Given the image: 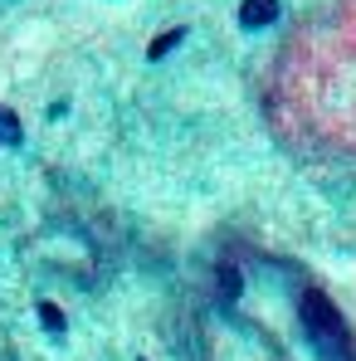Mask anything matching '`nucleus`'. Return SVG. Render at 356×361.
Instances as JSON below:
<instances>
[{
  "mask_svg": "<svg viewBox=\"0 0 356 361\" xmlns=\"http://www.w3.org/2000/svg\"><path fill=\"white\" fill-rule=\"evenodd\" d=\"M171 44H180V30H171V35H161V39L152 44V59H161V54H166Z\"/></svg>",
  "mask_w": 356,
  "mask_h": 361,
  "instance_id": "4",
  "label": "nucleus"
},
{
  "mask_svg": "<svg viewBox=\"0 0 356 361\" xmlns=\"http://www.w3.org/2000/svg\"><path fill=\"white\" fill-rule=\"evenodd\" d=\"M39 317H44V327H49V332H63V312L54 307V302H44V307H39Z\"/></svg>",
  "mask_w": 356,
  "mask_h": 361,
  "instance_id": "3",
  "label": "nucleus"
},
{
  "mask_svg": "<svg viewBox=\"0 0 356 361\" xmlns=\"http://www.w3.org/2000/svg\"><path fill=\"white\" fill-rule=\"evenodd\" d=\"M0 137H5V142H20V137H25V132H20V122L10 118L5 108H0Z\"/></svg>",
  "mask_w": 356,
  "mask_h": 361,
  "instance_id": "2",
  "label": "nucleus"
},
{
  "mask_svg": "<svg viewBox=\"0 0 356 361\" xmlns=\"http://www.w3.org/2000/svg\"><path fill=\"white\" fill-rule=\"evenodd\" d=\"M274 20H278V0H244L239 5V25L244 30H264Z\"/></svg>",
  "mask_w": 356,
  "mask_h": 361,
  "instance_id": "1",
  "label": "nucleus"
},
{
  "mask_svg": "<svg viewBox=\"0 0 356 361\" xmlns=\"http://www.w3.org/2000/svg\"><path fill=\"white\" fill-rule=\"evenodd\" d=\"M220 293H225V298H235V293H239V274H235V269L220 274Z\"/></svg>",
  "mask_w": 356,
  "mask_h": 361,
  "instance_id": "5",
  "label": "nucleus"
}]
</instances>
